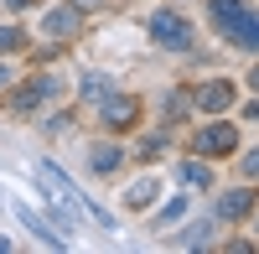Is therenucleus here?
Returning <instances> with one entry per match:
<instances>
[{
    "mask_svg": "<svg viewBox=\"0 0 259 254\" xmlns=\"http://www.w3.org/2000/svg\"><path fill=\"white\" fill-rule=\"evenodd\" d=\"M249 83H254V89H259V68H254V73H249Z\"/></svg>",
    "mask_w": 259,
    "mask_h": 254,
    "instance_id": "nucleus-27",
    "label": "nucleus"
},
{
    "mask_svg": "<svg viewBox=\"0 0 259 254\" xmlns=\"http://www.w3.org/2000/svg\"><path fill=\"white\" fill-rule=\"evenodd\" d=\"M187 104H192L187 89H171V94H166V119H182V114H187Z\"/></svg>",
    "mask_w": 259,
    "mask_h": 254,
    "instance_id": "nucleus-19",
    "label": "nucleus"
},
{
    "mask_svg": "<svg viewBox=\"0 0 259 254\" xmlns=\"http://www.w3.org/2000/svg\"><path fill=\"white\" fill-rule=\"evenodd\" d=\"M140 119V99L135 94H109V99H104L99 104V124H104V130H130V124H135Z\"/></svg>",
    "mask_w": 259,
    "mask_h": 254,
    "instance_id": "nucleus-5",
    "label": "nucleus"
},
{
    "mask_svg": "<svg viewBox=\"0 0 259 254\" xmlns=\"http://www.w3.org/2000/svg\"><path fill=\"white\" fill-rule=\"evenodd\" d=\"M192 151H202L207 161H223V156H233V151H239V130H233L228 119H218V114H212V119L202 124V130H197Z\"/></svg>",
    "mask_w": 259,
    "mask_h": 254,
    "instance_id": "nucleus-3",
    "label": "nucleus"
},
{
    "mask_svg": "<svg viewBox=\"0 0 259 254\" xmlns=\"http://www.w3.org/2000/svg\"><path fill=\"white\" fill-rule=\"evenodd\" d=\"M177 177H182V187H192V192H212V187H218V177H212V161L202 156H192V161H182L177 166Z\"/></svg>",
    "mask_w": 259,
    "mask_h": 254,
    "instance_id": "nucleus-11",
    "label": "nucleus"
},
{
    "mask_svg": "<svg viewBox=\"0 0 259 254\" xmlns=\"http://www.w3.org/2000/svg\"><path fill=\"white\" fill-rule=\"evenodd\" d=\"M233 99H239V89H233L228 78H212V83H202V89L192 94V104H197V109H202L207 119H212V114H223V109H228Z\"/></svg>",
    "mask_w": 259,
    "mask_h": 254,
    "instance_id": "nucleus-6",
    "label": "nucleus"
},
{
    "mask_svg": "<svg viewBox=\"0 0 259 254\" xmlns=\"http://www.w3.org/2000/svg\"><path fill=\"white\" fill-rule=\"evenodd\" d=\"M31 6H41V0H6V11H31Z\"/></svg>",
    "mask_w": 259,
    "mask_h": 254,
    "instance_id": "nucleus-23",
    "label": "nucleus"
},
{
    "mask_svg": "<svg viewBox=\"0 0 259 254\" xmlns=\"http://www.w3.org/2000/svg\"><path fill=\"white\" fill-rule=\"evenodd\" d=\"M73 6H78V11H99L104 0H73Z\"/></svg>",
    "mask_w": 259,
    "mask_h": 254,
    "instance_id": "nucleus-24",
    "label": "nucleus"
},
{
    "mask_svg": "<svg viewBox=\"0 0 259 254\" xmlns=\"http://www.w3.org/2000/svg\"><path fill=\"white\" fill-rule=\"evenodd\" d=\"M31 47V36L21 31V26H0V57H11V52H26Z\"/></svg>",
    "mask_w": 259,
    "mask_h": 254,
    "instance_id": "nucleus-17",
    "label": "nucleus"
},
{
    "mask_svg": "<svg viewBox=\"0 0 259 254\" xmlns=\"http://www.w3.org/2000/svg\"><path fill=\"white\" fill-rule=\"evenodd\" d=\"M249 6H244V0H207V21H212V26H218L223 36H228V26H233V21H239Z\"/></svg>",
    "mask_w": 259,
    "mask_h": 254,
    "instance_id": "nucleus-15",
    "label": "nucleus"
},
{
    "mask_svg": "<svg viewBox=\"0 0 259 254\" xmlns=\"http://www.w3.org/2000/svg\"><path fill=\"white\" fill-rule=\"evenodd\" d=\"M187 202H192V197H187V192H177V197H171V202L161 207V213H156V234H161V228H171V223H182V218H187Z\"/></svg>",
    "mask_w": 259,
    "mask_h": 254,
    "instance_id": "nucleus-16",
    "label": "nucleus"
},
{
    "mask_svg": "<svg viewBox=\"0 0 259 254\" xmlns=\"http://www.w3.org/2000/svg\"><path fill=\"white\" fill-rule=\"evenodd\" d=\"M212 228H218V218H192L171 244H177V249H202V244H212Z\"/></svg>",
    "mask_w": 259,
    "mask_h": 254,
    "instance_id": "nucleus-13",
    "label": "nucleus"
},
{
    "mask_svg": "<svg viewBox=\"0 0 259 254\" xmlns=\"http://www.w3.org/2000/svg\"><path fill=\"white\" fill-rule=\"evenodd\" d=\"M254 234H259V223H254Z\"/></svg>",
    "mask_w": 259,
    "mask_h": 254,
    "instance_id": "nucleus-28",
    "label": "nucleus"
},
{
    "mask_svg": "<svg viewBox=\"0 0 259 254\" xmlns=\"http://www.w3.org/2000/svg\"><path fill=\"white\" fill-rule=\"evenodd\" d=\"M11 249H16V244H11V239H6V234H0V254H11Z\"/></svg>",
    "mask_w": 259,
    "mask_h": 254,
    "instance_id": "nucleus-26",
    "label": "nucleus"
},
{
    "mask_svg": "<svg viewBox=\"0 0 259 254\" xmlns=\"http://www.w3.org/2000/svg\"><path fill=\"white\" fill-rule=\"evenodd\" d=\"M244 177H259V145H254V151L244 156Z\"/></svg>",
    "mask_w": 259,
    "mask_h": 254,
    "instance_id": "nucleus-21",
    "label": "nucleus"
},
{
    "mask_svg": "<svg viewBox=\"0 0 259 254\" xmlns=\"http://www.w3.org/2000/svg\"><path fill=\"white\" fill-rule=\"evenodd\" d=\"M244 114H249V119H259V99H249V104H244Z\"/></svg>",
    "mask_w": 259,
    "mask_h": 254,
    "instance_id": "nucleus-25",
    "label": "nucleus"
},
{
    "mask_svg": "<svg viewBox=\"0 0 259 254\" xmlns=\"http://www.w3.org/2000/svg\"><path fill=\"white\" fill-rule=\"evenodd\" d=\"M62 94H68V83H62L57 73H31L21 89H11L6 99H0V109H6L11 119H31L41 104H52V99H62Z\"/></svg>",
    "mask_w": 259,
    "mask_h": 254,
    "instance_id": "nucleus-1",
    "label": "nucleus"
},
{
    "mask_svg": "<svg viewBox=\"0 0 259 254\" xmlns=\"http://www.w3.org/2000/svg\"><path fill=\"white\" fill-rule=\"evenodd\" d=\"M228 41H239V47L259 52V11H244L239 21H233V26H228Z\"/></svg>",
    "mask_w": 259,
    "mask_h": 254,
    "instance_id": "nucleus-14",
    "label": "nucleus"
},
{
    "mask_svg": "<svg viewBox=\"0 0 259 254\" xmlns=\"http://www.w3.org/2000/svg\"><path fill=\"white\" fill-rule=\"evenodd\" d=\"M166 145H171V140H166V130H161V135H145V140H140V156H145V161H156Z\"/></svg>",
    "mask_w": 259,
    "mask_h": 254,
    "instance_id": "nucleus-20",
    "label": "nucleus"
},
{
    "mask_svg": "<svg viewBox=\"0 0 259 254\" xmlns=\"http://www.w3.org/2000/svg\"><path fill=\"white\" fill-rule=\"evenodd\" d=\"M156 197H161V177H135L124 187V207H130V213H145Z\"/></svg>",
    "mask_w": 259,
    "mask_h": 254,
    "instance_id": "nucleus-12",
    "label": "nucleus"
},
{
    "mask_svg": "<svg viewBox=\"0 0 259 254\" xmlns=\"http://www.w3.org/2000/svg\"><path fill=\"white\" fill-rule=\"evenodd\" d=\"M119 166H124V145L119 140H94L89 145V172L94 177H119Z\"/></svg>",
    "mask_w": 259,
    "mask_h": 254,
    "instance_id": "nucleus-7",
    "label": "nucleus"
},
{
    "mask_svg": "<svg viewBox=\"0 0 259 254\" xmlns=\"http://www.w3.org/2000/svg\"><path fill=\"white\" fill-rule=\"evenodd\" d=\"M254 192H244V187H233V192H218V207H212V218L218 223H244L249 213H254Z\"/></svg>",
    "mask_w": 259,
    "mask_h": 254,
    "instance_id": "nucleus-8",
    "label": "nucleus"
},
{
    "mask_svg": "<svg viewBox=\"0 0 259 254\" xmlns=\"http://www.w3.org/2000/svg\"><path fill=\"white\" fill-rule=\"evenodd\" d=\"M145 31H150V41H156V47H166V52H192V21L182 16V11H150V21H145Z\"/></svg>",
    "mask_w": 259,
    "mask_h": 254,
    "instance_id": "nucleus-2",
    "label": "nucleus"
},
{
    "mask_svg": "<svg viewBox=\"0 0 259 254\" xmlns=\"http://www.w3.org/2000/svg\"><path fill=\"white\" fill-rule=\"evenodd\" d=\"M109 94H114V78L104 73V68H89V73L78 78V104H83V109H99Z\"/></svg>",
    "mask_w": 259,
    "mask_h": 254,
    "instance_id": "nucleus-9",
    "label": "nucleus"
},
{
    "mask_svg": "<svg viewBox=\"0 0 259 254\" xmlns=\"http://www.w3.org/2000/svg\"><path fill=\"white\" fill-rule=\"evenodd\" d=\"M83 31V11L73 6V0H62V6L52 11H41V36H52V41H73Z\"/></svg>",
    "mask_w": 259,
    "mask_h": 254,
    "instance_id": "nucleus-4",
    "label": "nucleus"
},
{
    "mask_svg": "<svg viewBox=\"0 0 259 254\" xmlns=\"http://www.w3.org/2000/svg\"><path fill=\"white\" fill-rule=\"evenodd\" d=\"M11 83H16V68H6V62H0V94H6Z\"/></svg>",
    "mask_w": 259,
    "mask_h": 254,
    "instance_id": "nucleus-22",
    "label": "nucleus"
},
{
    "mask_svg": "<svg viewBox=\"0 0 259 254\" xmlns=\"http://www.w3.org/2000/svg\"><path fill=\"white\" fill-rule=\"evenodd\" d=\"M78 197H83V213H89V218H94L99 228H119V218H114V213H109V207H104V202H94L89 192H78Z\"/></svg>",
    "mask_w": 259,
    "mask_h": 254,
    "instance_id": "nucleus-18",
    "label": "nucleus"
},
{
    "mask_svg": "<svg viewBox=\"0 0 259 254\" xmlns=\"http://www.w3.org/2000/svg\"><path fill=\"white\" fill-rule=\"evenodd\" d=\"M16 218H21V228L36 239V244H47V249H68V239H62V228H52L47 218H36L26 202H16Z\"/></svg>",
    "mask_w": 259,
    "mask_h": 254,
    "instance_id": "nucleus-10",
    "label": "nucleus"
}]
</instances>
